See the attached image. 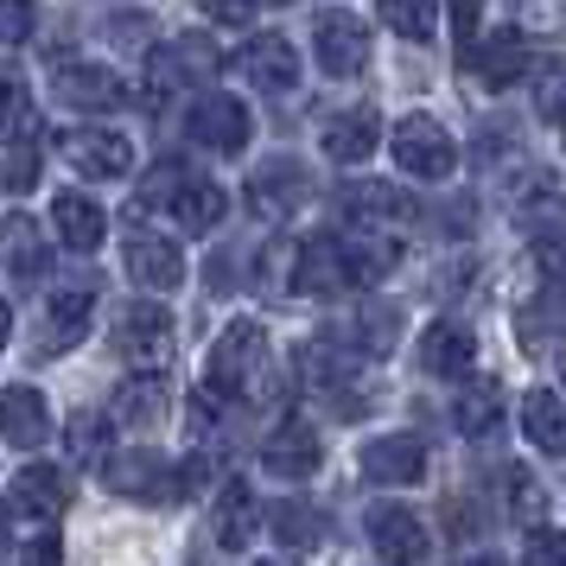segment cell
Returning <instances> with one entry per match:
<instances>
[{
  "instance_id": "cell-18",
  "label": "cell",
  "mask_w": 566,
  "mask_h": 566,
  "mask_svg": "<svg viewBox=\"0 0 566 566\" xmlns=\"http://www.w3.org/2000/svg\"><path fill=\"white\" fill-rule=\"evenodd\" d=\"M13 510L27 515V522H57V515L71 510V478L57 464H27L13 478Z\"/></svg>"
},
{
  "instance_id": "cell-7",
  "label": "cell",
  "mask_w": 566,
  "mask_h": 566,
  "mask_svg": "<svg viewBox=\"0 0 566 566\" xmlns=\"http://www.w3.org/2000/svg\"><path fill=\"white\" fill-rule=\"evenodd\" d=\"M103 484L122 490V496H147V503H166V496H179V464L159 459V452H115L103 459Z\"/></svg>"
},
{
  "instance_id": "cell-31",
  "label": "cell",
  "mask_w": 566,
  "mask_h": 566,
  "mask_svg": "<svg viewBox=\"0 0 566 566\" xmlns=\"http://www.w3.org/2000/svg\"><path fill=\"white\" fill-rule=\"evenodd\" d=\"M566 210V191L554 172H528L515 185V223H541V217H560Z\"/></svg>"
},
{
  "instance_id": "cell-19",
  "label": "cell",
  "mask_w": 566,
  "mask_h": 566,
  "mask_svg": "<svg viewBox=\"0 0 566 566\" xmlns=\"http://www.w3.org/2000/svg\"><path fill=\"white\" fill-rule=\"evenodd\" d=\"M128 274L147 286V293H172V286L185 281V255L172 249V235L134 230V235H128Z\"/></svg>"
},
{
  "instance_id": "cell-46",
  "label": "cell",
  "mask_w": 566,
  "mask_h": 566,
  "mask_svg": "<svg viewBox=\"0 0 566 566\" xmlns=\"http://www.w3.org/2000/svg\"><path fill=\"white\" fill-rule=\"evenodd\" d=\"M459 566H510V560H496V554H464Z\"/></svg>"
},
{
  "instance_id": "cell-50",
  "label": "cell",
  "mask_w": 566,
  "mask_h": 566,
  "mask_svg": "<svg viewBox=\"0 0 566 566\" xmlns=\"http://www.w3.org/2000/svg\"><path fill=\"white\" fill-rule=\"evenodd\" d=\"M560 376H566V350H560Z\"/></svg>"
},
{
  "instance_id": "cell-28",
  "label": "cell",
  "mask_w": 566,
  "mask_h": 566,
  "mask_svg": "<svg viewBox=\"0 0 566 566\" xmlns=\"http://www.w3.org/2000/svg\"><path fill=\"white\" fill-rule=\"evenodd\" d=\"M522 433H528V446H541V452H566V401L560 395L535 388V395L522 401Z\"/></svg>"
},
{
  "instance_id": "cell-16",
  "label": "cell",
  "mask_w": 566,
  "mask_h": 566,
  "mask_svg": "<svg viewBox=\"0 0 566 566\" xmlns=\"http://www.w3.org/2000/svg\"><path fill=\"white\" fill-rule=\"evenodd\" d=\"M318 459H325V446L312 433V420H281V427L268 433V446H261V464H268L274 478H312Z\"/></svg>"
},
{
  "instance_id": "cell-30",
  "label": "cell",
  "mask_w": 566,
  "mask_h": 566,
  "mask_svg": "<svg viewBox=\"0 0 566 566\" xmlns=\"http://www.w3.org/2000/svg\"><path fill=\"white\" fill-rule=\"evenodd\" d=\"M223 57H217V45H210L205 32H185L172 52L159 57V83H179V77H210Z\"/></svg>"
},
{
  "instance_id": "cell-45",
  "label": "cell",
  "mask_w": 566,
  "mask_h": 566,
  "mask_svg": "<svg viewBox=\"0 0 566 566\" xmlns=\"http://www.w3.org/2000/svg\"><path fill=\"white\" fill-rule=\"evenodd\" d=\"M57 560H64V547H57V535H39V541L27 547V554H20V566H57Z\"/></svg>"
},
{
  "instance_id": "cell-49",
  "label": "cell",
  "mask_w": 566,
  "mask_h": 566,
  "mask_svg": "<svg viewBox=\"0 0 566 566\" xmlns=\"http://www.w3.org/2000/svg\"><path fill=\"white\" fill-rule=\"evenodd\" d=\"M255 566H293V560H255Z\"/></svg>"
},
{
  "instance_id": "cell-3",
  "label": "cell",
  "mask_w": 566,
  "mask_h": 566,
  "mask_svg": "<svg viewBox=\"0 0 566 566\" xmlns=\"http://www.w3.org/2000/svg\"><path fill=\"white\" fill-rule=\"evenodd\" d=\"M388 154H395V166L408 172V179H452V166H459V147H452V134L439 128L433 115H408L401 128H395V140H388Z\"/></svg>"
},
{
  "instance_id": "cell-13",
  "label": "cell",
  "mask_w": 566,
  "mask_h": 566,
  "mask_svg": "<svg viewBox=\"0 0 566 566\" xmlns=\"http://www.w3.org/2000/svg\"><path fill=\"white\" fill-rule=\"evenodd\" d=\"M363 478L369 484H420L427 478V446L413 433H382L363 446Z\"/></svg>"
},
{
  "instance_id": "cell-41",
  "label": "cell",
  "mask_w": 566,
  "mask_h": 566,
  "mask_svg": "<svg viewBox=\"0 0 566 566\" xmlns=\"http://www.w3.org/2000/svg\"><path fill=\"white\" fill-rule=\"evenodd\" d=\"M205 13L223 20V27H249V20L261 13V0H205Z\"/></svg>"
},
{
  "instance_id": "cell-39",
  "label": "cell",
  "mask_w": 566,
  "mask_h": 566,
  "mask_svg": "<svg viewBox=\"0 0 566 566\" xmlns=\"http://www.w3.org/2000/svg\"><path fill=\"white\" fill-rule=\"evenodd\" d=\"M535 268L547 274V281H566V230H554V235L535 242Z\"/></svg>"
},
{
  "instance_id": "cell-17",
  "label": "cell",
  "mask_w": 566,
  "mask_h": 566,
  "mask_svg": "<svg viewBox=\"0 0 566 566\" xmlns=\"http://www.w3.org/2000/svg\"><path fill=\"white\" fill-rule=\"evenodd\" d=\"M0 274L20 286H32L45 274V235H39V223H32L27 210L0 217Z\"/></svg>"
},
{
  "instance_id": "cell-12",
  "label": "cell",
  "mask_w": 566,
  "mask_h": 566,
  "mask_svg": "<svg viewBox=\"0 0 566 566\" xmlns=\"http://www.w3.org/2000/svg\"><path fill=\"white\" fill-rule=\"evenodd\" d=\"M306 198H312V172L300 159H268L255 179H249V205H255L261 217H293Z\"/></svg>"
},
{
  "instance_id": "cell-35",
  "label": "cell",
  "mask_w": 566,
  "mask_h": 566,
  "mask_svg": "<svg viewBox=\"0 0 566 566\" xmlns=\"http://www.w3.org/2000/svg\"><path fill=\"white\" fill-rule=\"evenodd\" d=\"M274 535L293 541V547H318L325 528H318V510H312V503H281V510H274Z\"/></svg>"
},
{
  "instance_id": "cell-29",
  "label": "cell",
  "mask_w": 566,
  "mask_h": 566,
  "mask_svg": "<svg viewBox=\"0 0 566 566\" xmlns=\"http://www.w3.org/2000/svg\"><path fill=\"white\" fill-rule=\"evenodd\" d=\"M452 420H459V433H471V439L496 433V420H503V388L490 382V376H484V382H471V388H459Z\"/></svg>"
},
{
  "instance_id": "cell-26",
  "label": "cell",
  "mask_w": 566,
  "mask_h": 566,
  "mask_svg": "<svg viewBox=\"0 0 566 566\" xmlns=\"http://www.w3.org/2000/svg\"><path fill=\"white\" fill-rule=\"evenodd\" d=\"M90 312H96V293H90V286L52 293V306H45V350H71V344L90 332Z\"/></svg>"
},
{
  "instance_id": "cell-11",
  "label": "cell",
  "mask_w": 566,
  "mask_h": 566,
  "mask_svg": "<svg viewBox=\"0 0 566 566\" xmlns=\"http://www.w3.org/2000/svg\"><path fill=\"white\" fill-rule=\"evenodd\" d=\"M0 439L20 446V452H39L52 439V408H45L39 388H27V382L0 388Z\"/></svg>"
},
{
  "instance_id": "cell-23",
  "label": "cell",
  "mask_w": 566,
  "mask_h": 566,
  "mask_svg": "<svg viewBox=\"0 0 566 566\" xmlns=\"http://www.w3.org/2000/svg\"><path fill=\"white\" fill-rule=\"evenodd\" d=\"M166 408H172V382L159 369H134L115 388V420H128V427H154V420H166Z\"/></svg>"
},
{
  "instance_id": "cell-48",
  "label": "cell",
  "mask_w": 566,
  "mask_h": 566,
  "mask_svg": "<svg viewBox=\"0 0 566 566\" xmlns=\"http://www.w3.org/2000/svg\"><path fill=\"white\" fill-rule=\"evenodd\" d=\"M0 541H7V503H0Z\"/></svg>"
},
{
  "instance_id": "cell-22",
  "label": "cell",
  "mask_w": 566,
  "mask_h": 566,
  "mask_svg": "<svg viewBox=\"0 0 566 566\" xmlns=\"http://www.w3.org/2000/svg\"><path fill=\"white\" fill-rule=\"evenodd\" d=\"M376 140H382V122H376V108H344L325 122V159L337 166H357V159L376 154Z\"/></svg>"
},
{
  "instance_id": "cell-38",
  "label": "cell",
  "mask_w": 566,
  "mask_h": 566,
  "mask_svg": "<svg viewBox=\"0 0 566 566\" xmlns=\"http://www.w3.org/2000/svg\"><path fill=\"white\" fill-rule=\"evenodd\" d=\"M32 20H39L32 0H0V45H20L32 32Z\"/></svg>"
},
{
  "instance_id": "cell-14",
  "label": "cell",
  "mask_w": 566,
  "mask_h": 566,
  "mask_svg": "<svg viewBox=\"0 0 566 566\" xmlns=\"http://www.w3.org/2000/svg\"><path fill=\"white\" fill-rule=\"evenodd\" d=\"M464 64L478 71V83H484V90H510V83L528 77V39H522L515 27H503V32H490L484 45H471V52H464Z\"/></svg>"
},
{
  "instance_id": "cell-32",
  "label": "cell",
  "mask_w": 566,
  "mask_h": 566,
  "mask_svg": "<svg viewBox=\"0 0 566 566\" xmlns=\"http://www.w3.org/2000/svg\"><path fill=\"white\" fill-rule=\"evenodd\" d=\"M376 13H382V27L388 32H401V39H433V27H439V7L433 0H376Z\"/></svg>"
},
{
  "instance_id": "cell-25",
  "label": "cell",
  "mask_w": 566,
  "mask_h": 566,
  "mask_svg": "<svg viewBox=\"0 0 566 566\" xmlns=\"http://www.w3.org/2000/svg\"><path fill=\"white\" fill-rule=\"evenodd\" d=\"M52 223H57V235H64V249H77V255L103 249V235H108L103 210L90 205L83 191H57V198H52Z\"/></svg>"
},
{
  "instance_id": "cell-42",
  "label": "cell",
  "mask_w": 566,
  "mask_h": 566,
  "mask_svg": "<svg viewBox=\"0 0 566 566\" xmlns=\"http://www.w3.org/2000/svg\"><path fill=\"white\" fill-rule=\"evenodd\" d=\"M452 7V32H459V45L471 52L478 45V0H446Z\"/></svg>"
},
{
  "instance_id": "cell-1",
  "label": "cell",
  "mask_w": 566,
  "mask_h": 566,
  "mask_svg": "<svg viewBox=\"0 0 566 566\" xmlns=\"http://www.w3.org/2000/svg\"><path fill=\"white\" fill-rule=\"evenodd\" d=\"M147 205L172 210V223H179L185 235H205V230H217V223H223L230 198H223L210 179H191L185 166H172V159H166L154 179H147Z\"/></svg>"
},
{
  "instance_id": "cell-37",
  "label": "cell",
  "mask_w": 566,
  "mask_h": 566,
  "mask_svg": "<svg viewBox=\"0 0 566 566\" xmlns=\"http://www.w3.org/2000/svg\"><path fill=\"white\" fill-rule=\"evenodd\" d=\"M103 446H108V427L96 413H77V420H71V452H77L83 464H103Z\"/></svg>"
},
{
  "instance_id": "cell-4",
  "label": "cell",
  "mask_w": 566,
  "mask_h": 566,
  "mask_svg": "<svg viewBox=\"0 0 566 566\" xmlns=\"http://www.w3.org/2000/svg\"><path fill=\"white\" fill-rule=\"evenodd\" d=\"M312 52H318V71L325 77H357L363 64H369V27H363L357 13H318L312 20Z\"/></svg>"
},
{
  "instance_id": "cell-20",
  "label": "cell",
  "mask_w": 566,
  "mask_h": 566,
  "mask_svg": "<svg viewBox=\"0 0 566 566\" xmlns=\"http://www.w3.org/2000/svg\"><path fill=\"white\" fill-rule=\"evenodd\" d=\"M52 90H57V103H64V108H115L122 96H128L122 77L103 71V64H57Z\"/></svg>"
},
{
  "instance_id": "cell-34",
  "label": "cell",
  "mask_w": 566,
  "mask_h": 566,
  "mask_svg": "<svg viewBox=\"0 0 566 566\" xmlns=\"http://www.w3.org/2000/svg\"><path fill=\"white\" fill-rule=\"evenodd\" d=\"M535 115L566 128V57H541L535 71Z\"/></svg>"
},
{
  "instance_id": "cell-43",
  "label": "cell",
  "mask_w": 566,
  "mask_h": 566,
  "mask_svg": "<svg viewBox=\"0 0 566 566\" xmlns=\"http://www.w3.org/2000/svg\"><path fill=\"white\" fill-rule=\"evenodd\" d=\"M32 179H39V159L32 154H13L7 166H0V185H7V191H27Z\"/></svg>"
},
{
  "instance_id": "cell-44",
  "label": "cell",
  "mask_w": 566,
  "mask_h": 566,
  "mask_svg": "<svg viewBox=\"0 0 566 566\" xmlns=\"http://www.w3.org/2000/svg\"><path fill=\"white\" fill-rule=\"evenodd\" d=\"M510 503H515V515H522V528H528V515H541V490L528 484V478H515V484H510Z\"/></svg>"
},
{
  "instance_id": "cell-8",
  "label": "cell",
  "mask_w": 566,
  "mask_h": 566,
  "mask_svg": "<svg viewBox=\"0 0 566 566\" xmlns=\"http://www.w3.org/2000/svg\"><path fill=\"white\" fill-rule=\"evenodd\" d=\"M57 147L71 159V172H83V179H128L134 172L128 134H115V128H71Z\"/></svg>"
},
{
  "instance_id": "cell-6",
  "label": "cell",
  "mask_w": 566,
  "mask_h": 566,
  "mask_svg": "<svg viewBox=\"0 0 566 566\" xmlns=\"http://www.w3.org/2000/svg\"><path fill=\"white\" fill-rule=\"evenodd\" d=\"M363 528H369V547H376L388 566H420L427 560V522H420L408 503H376V510L363 515Z\"/></svg>"
},
{
  "instance_id": "cell-5",
  "label": "cell",
  "mask_w": 566,
  "mask_h": 566,
  "mask_svg": "<svg viewBox=\"0 0 566 566\" xmlns=\"http://www.w3.org/2000/svg\"><path fill=\"white\" fill-rule=\"evenodd\" d=\"M172 344H179V325H172V312L154 306V300H140V306L122 312V325H115V350L140 369H159V363L172 357Z\"/></svg>"
},
{
  "instance_id": "cell-2",
  "label": "cell",
  "mask_w": 566,
  "mask_h": 566,
  "mask_svg": "<svg viewBox=\"0 0 566 566\" xmlns=\"http://www.w3.org/2000/svg\"><path fill=\"white\" fill-rule=\"evenodd\" d=\"M261 350H268V337H261L255 318H235L230 332L210 344V369H205V395H242V388L261 376Z\"/></svg>"
},
{
  "instance_id": "cell-24",
  "label": "cell",
  "mask_w": 566,
  "mask_h": 566,
  "mask_svg": "<svg viewBox=\"0 0 566 566\" xmlns=\"http://www.w3.org/2000/svg\"><path fill=\"white\" fill-rule=\"evenodd\" d=\"M242 71H249V83H255V90L286 96V90L300 83V57H293V45L274 32V39H249V45H242Z\"/></svg>"
},
{
  "instance_id": "cell-36",
  "label": "cell",
  "mask_w": 566,
  "mask_h": 566,
  "mask_svg": "<svg viewBox=\"0 0 566 566\" xmlns=\"http://www.w3.org/2000/svg\"><path fill=\"white\" fill-rule=\"evenodd\" d=\"M522 566H566V535L560 528H528L522 535Z\"/></svg>"
},
{
  "instance_id": "cell-33",
  "label": "cell",
  "mask_w": 566,
  "mask_h": 566,
  "mask_svg": "<svg viewBox=\"0 0 566 566\" xmlns=\"http://www.w3.org/2000/svg\"><path fill=\"white\" fill-rule=\"evenodd\" d=\"M350 332H357L363 357H388V350H395V337H401V312H395V306H363Z\"/></svg>"
},
{
  "instance_id": "cell-21",
  "label": "cell",
  "mask_w": 566,
  "mask_h": 566,
  "mask_svg": "<svg viewBox=\"0 0 566 566\" xmlns=\"http://www.w3.org/2000/svg\"><path fill=\"white\" fill-rule=\"evenodd\" d=\"M420 369L427 376H464V369H478V337L464 332L459 318L427 325V337H420Z\"/></svg>"
},
{
  "instance_id": "cell-40",
  "label": "cell",
  "mask_w": 566,
  "mask_h": 566,
  "mask_svg": "<svg viewBox=\"0 0 566 566\" xmlns=\"http://www.w3.org/2000/svg\"><path fill=\"white\" fill-rule=\"evenodd\" d=\"M20 115H27V90H20L13 71H0V128H13Z\"/></svg>"
},
{
  "instance_id": "cell-47",
  "label": "cell",
  "mask_w": 566,
  "mask_h": 566,
  "mask_svg": "<svg viewBox=\"0 0 566 566\" xmlns=\"http://www.w3.org/2000/svg\"><path fill=\"white\" fill-rule=\"evenodd\" d=\"M7 332H13V312L0 306V344H7Z\"/></svg>"
},
{
  "instance_id": "cell-10",
  "label": "cell",
  "mask_w": 566,
  "mask_h": 566,
  "mask_svg": "<svg viewBox=\"0 0 566 566\" xmlns=\"http://www.w3.org/2000/svg\"><path fill=\"white\" fill-rule=\"evenodd\" d=\"M185 134H191L198 147H210V154H242V147H249V108L235 103V96H198Z\"/></svg>"
},
{
  "instance_id": "cell-9",
  "label": "cell",
  "mask_w": 566,
  "mask_h": 566,
  "mask_svg": "<svg viewBox=\"0 0 566 566\" xmlns=\"http://www.w3.org/2000/svg\"><path fill=\"white\" fill-rule=\"evenodd\" d=\"M344 210H350V223L357 230H413L420 223V205H413L401 185H350L344 191Z\"/></svg>"
},
{
  "instance_id": "cell-27",
  "label": "cell",
  "mask_w": 566,
  "mask_h": 566,
  "mask_svg": "<svg viewBox=\"0 0 566 566\" xmlns=\"http://www.w3.org/2000/svg\"><path fill=\"white\" fill-rule=\"evenodd\" d=\"M261 528V503H255V490L242 484V478H230L223 484V496H217V541L223 547H249Z\"/></svg>"
},
{
  "instance_id": "cell-15",
  "label": "cell",
  "mask_w": 566,
  "mask_h": 566,
  "mask_svg": "<svg viewBox=\"0 0 566 566\" xmlns=\"http://www.w3.org/2000/svg\"><path fill=\"white\" fill-rule=\"evenodd\" d=\"M344 286H350V274H344V249H337V235H312V242L293 249V293L318 300V293H344Z\"/></svg>"
},
{
  "instance_id": "cell-51",
  "label": "cell",
  "mask_w": 566,
  "mask_h": 566,
  "mask_svg": "<svg viewBox=\"0 0 566 566\" xmlns=\"http://www.w3.org/2000/svg\"><path fill=\"white\" fill-rule=\"evenodd\" d=\"M274 7H293V0H274Z\"/></svg>"
}]
</instances>
